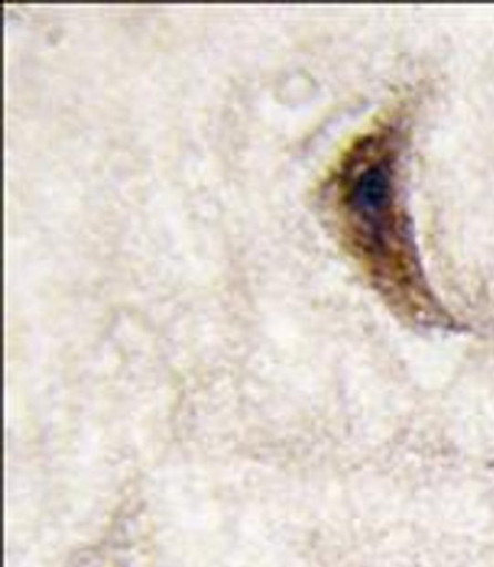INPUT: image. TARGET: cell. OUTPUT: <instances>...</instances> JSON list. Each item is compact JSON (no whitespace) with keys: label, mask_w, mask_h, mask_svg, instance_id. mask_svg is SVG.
I'll return each instance as SVG.
<instances>
[{"label":"cell","mask_w":494,"mask_h":567,"mask_svg":"<svg viewBox=\"0 0 494 567\" xmlns=\"http://www.w3.org/2000/svg\"><path fill=\"white\" fill-rule=\"evenodd\" d=\"M399 113L379 117L339 152L319 188V205L344 240L385 271H416Z\"/></svg>","instance_id":"obj_1"}]
</instances>
